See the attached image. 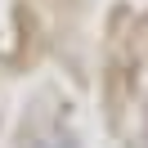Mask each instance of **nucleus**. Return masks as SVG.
I'll return each instance as SVG.
<instances>
[{
  "mask_svg": "<svg viewBox=\"0 0 148 148\" xmlns=\"http://www.w3.org/2000/svg\"><path fill=\"white\" fill-rule=\"evenodd\" d=\"M23 148H72V139H67L63 130H54V126H49V130H32Z\"/></svg>",
  "mask_w": 148,
  "mask_h": 148,
  "instance_id": "f257e3e1",
  "label": "nucleus"
}]
</instances>
